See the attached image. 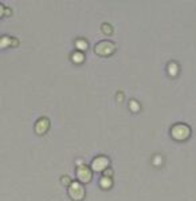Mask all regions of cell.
Returning a JSON list of instances; mask_svg holds the SVG:
<instances>
[{"instance_id": "obj_1", "label": "cell", "mask_w": 196, "mask_h": 201, "mask_svg": "<svg viewBox=\"0 0 196 201\" xmlns=\"http://www.w3.org/2000/svg\"><path fill=\"white\" fill-rule=\"evenodd\" d=\"M189 133H191L189 127L185 126V125H181V123L172 127V137H173L175 140H177V141L187 140V138L189 137Z\"/></svg>"}, {"instance_id": "obj_2", "label": "cell", "mask_w": 196, "mask_h": 201, "mask_svg": "<svg viewBox=\"0 0 196 201\" xmlns=\"http://www.w3.org/2000/svg\"><path fill=\"white\" fill-rule=\"evenodd\" d=\"M114 50H116V46L113 44L112 42H109V40H104V42L98 43V44L95 46V52L101 56L110 55V54L114 52Z\"/></svg>"}, {"instance_id": "obj_3", "label": "cell", "mask_w": 196, "mask_h": 201, "mask_svg": "<svg viewBox=\"0 0 196 201\" xmlns=\"http://www.w3.org/2000/svg\"><path fill=\"white\" fill-rule=\"evenodd\" d=\"M69 193H70L73 200H82L85 197V189L82 185H79V182H73L69 188Z\"/></svg>"}, {"instance_id": "obj_4", "label": "cell", "mask_w": 196, "mask_h": 201, "mask_svg": "<svg viewBox=\"0 0 196 201\" xmlns=\"http://www.w3.org/2000/svg\"><path fill=\"white\" fill-rule=\"evenodd\" d=\"M77 177L82 182H89L91 180V172H90V169L87 166H81L77 170Z\"/></svg>"}, {"instance_id": "obj_5", "label": "cell", "mask_w": 196, "mask_h": 201, "mask_svg": "<svg viewBox=\"0 0 196 201\" xmlns=\"http://www.w3.org/2000/svg\"><path fill=\"white\" fill-rule=\"evenodd\" d=\"M108 164H109V161H108L106 157H97V158L93 161L91 168L95 172H101V170H105V169H106Z\"/></svg>"}, {"instance_id": "obj_6", "label": "cell", "mask_w": 196, "mask_h": 201, "mask_svg": "<svg viewBox=\"0 0 196 201\" xmlns=\"http://www.w3.org/2000/svg\"><path fill=\"white\" fill-rule=\"evenodd\" d=\"M47 129H48V121L47 119H40L39 122L37 123V126H35V130H37L38 133H45Z\"/></svg>"}, {"instance_id": "obj_7", "label": "cell", "mask_w": 196, "mask_h": 201, "mask_svg": "<svg viewBox=\"0 0 196 201\" xmlns=\"http://www.w3.org/2000/svg\"><path fill=\"white\" fill-rule=\"evenodd\" d=\"M83 59H85L83 54L79 52V51H77V52L73 54V60L75 62V63H82V62H83Z\"/></svg>"}, {"instance_id": "obj_8", "label": "cell", "mask_w": 196, "mask_h": 201, "mask_svg": "<svg viewBox=\"0 0 196 201\" xmlns=\"http://www.w3.org/2000/svg\"><path fill=\"white\" fill-rule=\"evenodd\" d=\"M177 70H179V68H177V64L176 63H171V64H169V74H171V75H176Z\"/></svg>"}, {"instance_id": "obj_9", "label": "cell", "mask_w": 196, "mask_h": 201, "mask_svg": "<svg viewBox=\"0 0 196 201\" xmlns=\"http://www.w3.org/2000/svg\"><path fill=\"white\" fill-rule=\"evenodd\" d=\"M75 46H77V48H79V51L85 50V48L87 47V44H86V42H85V40H78V42L75 43Z\"/></svg>"}, {"instance_id": "obj_10", "label": "cell", "mask_w": 196, "mask_h": 201, "mask_svg": "<svg viewBox=\"0 0 196 201\" xmlns=\"http://www.w3.org/2000/svg\"><path fill=\"white\" fill-rule=\"evenodd\" d=\"M101 185H102L104 188H108L109 185H112V180H109L108 177H104V178L101 180Z\"/></svg>"}, {"instance_id": "obj_11", "label": "cell", "mask_w": 196, "mask_h": 201, "mask_svg": "<svg viewBox=\"0 0 196 201\" xmlns=\"http://www.w3.org/2000/svg\"><path fill=\"white\" fill-rule=\"evenodd\" d=\"M130 109L132 110H137L138 109V103L136 102V100H132V102H130Z\"/></svg>"}, {"instance_id": "obj_12", "label": "cell", "mask_w": 196, "mask_h": 201, "mask_svg": "<svg viewBox=\"0 0 196 201\" xmlns=\"http://www.w3.org/2000/svg\"><path fill=\"white\" fill-rule=\"evenodd\" d=\"M8 38H7V36H4V38H1V47H4V46H7V44H8Z\"/></svg>"}]
</instances>
